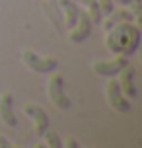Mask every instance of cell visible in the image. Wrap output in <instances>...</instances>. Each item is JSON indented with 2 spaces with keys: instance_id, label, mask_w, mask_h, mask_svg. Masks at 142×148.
<instances>
[{
  "instance_id": "1",
  "label": "cell",
  "mask_w": 142,
  "mask_h": 148,
  "mask_svg": "<svg viewBox=\"0 0 142 148\" xmlns=\"http://www.w3.org/2000/svg\"><path fill=\"white\" fill-rule=\"evenodd\" d=\"M105 45L115 55L130 57L132 53L138 51V45H140V29H138V25H134L132 22L117 23L115 27H111L107 31Z\"/></svg>"
},
{
  "instance_id": "2",
  "label": "cell",
  "mask_w": 142,
  "mask_h": 148,
  "mask_svg": "<svg viewBox=\"0 0 142 148\" xmlns=\"http://www.w3.org/2000/svg\"><path fill=\"white\" fill-rule=\"evenodd\" d=\"M22 60L29 70L39 72V74H49L53 70H57V66H59V59H55V57H41V55H37L33 51H23Z\"/></svg>"
},
{
  "instance_id": "3",
  "label": "cell",
  "mask_w": 142,
  "mask_h": 148,
  "mask_svg": "<svg viewBox=\"0 0 142 148\" xmlns=\"http://www.w3.org/2000/svg\"><path fill=\"white\" fill-rule=\"evenodd\" d=\"M107 101L111 105L115 111H119V113H128L130 111V99H128L125 94H123V90L119 86V80H109L107 84Z\"/></svg>"
},
{
  "instance_id": "4",
  "label": "cell",
  "mask_w": 142,
  "mask_h": 148,
  "mask_svg": "<svg viewBox=\"0 0 142 148\" xmlns=\"http://www.w3.org/2000/svg\"><path fill=\"white\" fill-rule=\"evenodd\" d=\"M49 97L53 99V103L57 105L59 109H70L72 107V101H70V97L66 96V92H64V78L57 74V76H53L51 82H49Z\"/></svg>"
},
{
  "instance_id": "5",
  "label": "cell",
  "mask_w": 142,
  "mask_h": 148,
  "mask_svg": "<svg viewBox=\"0 0 142 148\" xmlns=\"http://www.w3.org/2000/svg\"><path fill=\"white\" fill-rule=\"evenodd\" d=\"M91 29H94V22H91V18L88 12H84L80 10V16H78V22L76 25L70 29V41L72 43H84L88 37L91 35Z\"/></svg>"
},
{
  "instance_id": "6",
  "label": "cell",
  "mask_w": 142,
  "mask_h": 148,
  "mask_svg": "<svg viewBox=\"0 0 142 148\" xmlns=\"http://www.w3.org/2000/svg\"><path fill=\"white\" fill-rule=\"evenodd\" d=\"M127 64H128V57L127 55H121V57H117L115 60H97V62H94V72H96L97 76H107V78H111V76H117Z\"/></svg>"
},
{
  "instance_id": "7",
  "label": "cell",
  "mask_w": 142,
  "mask_h": 148,
  "mask_svg": "<svg viewBox=\"0 0 142 148\" xmlns=\"http://www.w3.org/2000/svg\"><path fill=\"white\" fill-rule=\"evenodd\" d=\"M23 111H25V115L35 123V133H37L39 136H43L45 131L51 127V119L47 115V111L43 109L41 105H25Z\"/></svg>"
},
{
  "instance_id": "8",
  "label": "cell",
  "mask_w": 142,
  "mask_h": 148,
  "mask_svg": "<svg viewBox=\"0 0 142 148\" xmlns=\"http://www.w3.org/2000/svg\"><path fill=\"white\" fill-rule=\"evenodd\" d=\"M121 80H119V86L121 90H123V94L128 97V99H134L136 96H138V92H136V86H134V68L130 66V64H127V66L121 70Z\"/></svg>"
},
{
  "instance_id": "9",
  "label": "cell",
  "mask_w": 142,
  "mask_h": 148,
  "mask_svg": "<svg viewBox=\"0 0 142 148\" xmlns=\"http://www.w3.org/2000/svg\"><path fill=\"white\" fill-rule=\"evenodd\" d=\"M0 119L2 123H6L8 127H18V117H16L14 111V97L12 94H4L2 99H0Z\"/></svg>"
},
{
  "instance_id": "10",
  "label": "cell",
  "mask_w": 142,
  "mask_h": 148,
  "mask_svg": "<svg viewBox=\"0 0 142 148\" xmlns=\"http://www.w3.org/2000/svg\"><path fill=\"white\" fill-rule=\"evenodd\" d=\"M62 12H64V25L66 29H72L78 22V16H80V6L76 0H60L59 2Z\"/></svg>"
},
{
  "instance_id": "11",
  "label": "cell",
  "mask_w": 142,
  "mask_h": 148,
  "mask_svg": "<svg viewBox=\"0 0 142 148\" xmlns=\"http://www.w3.org/2000/svg\"><path fill=\"white\" fill-rule=\"evenodd\" d=\"M132 20H134V16L130 14V10H125V8H123V10H117V12H111V14L107 16V20H105V29L109 31L111 29V27H115V25H117V23H123V22H132Z\"/></svg>"
},
{
  "instance_id": "12",
  "label": "cell",
  "mask_w": 142,
  "mask_h": 148,
  "mask_svg": "<svg viewBox=\"0 0 142 148\" xmlns=\"http://www.w3.org/2000/svg\"><path fill=\"white\" fill-rule=\"evenodd\" d=\"M76 2H80L82 6H86V10H88V14H90L91 22L96 23H101L103 22V14H101V8H99V4H97V0H76Z\"/></svg>"
},
{
  "instance_id": "13",
  "label": "cell",
  "mask_w": 142,
  "mask_h": 148,
  "mask_svg": "<svg viewBox=\"0 0 142 148\" xmlns=\"http://www.w3.org/2000/svg\"><path fill=\"white\" fill-rule=\"evenodd\" d=\"M43 136L47 138V146L49 148H62V144H64V140L60 138V134L55 133V131H51V129H47Z\"/></svg>"
},
{
  "instance_id": "14",
  "label": "cell",
  "mask_w": 142,
  "mask_h": 148,
  "mask_svg": "<svg viewBox=\"0 0 142 148\" xmlns=\"http://www.w3.org/2000/svg\"><path fill=\"white\" fill-rule=\"evenodd\" d=\"M97 4H99V8H101L103 18L111 14V12H113V6H115V2H113V0H97Z\"/></svg>"
},
{
  "instance_id": "15",
  "label": "cell",
  "mask_w": 142,
  "mask_h": 148,
  "mask_svg": "<svg viewBox=\"0 0 142 148\" xmlns=\"http://www.w3.org/2000/svg\"><path fill=\"white\" fill-rule=\"evenodd\" d=\"M62 146H66V148H76V146H80V144H78V140H74V138H68L66 144H62Z\"/></svg>"
},
{
  "instance_id": "16",
  "label": "cell",
  "mask_w": 142,
  "mask_h": 148,
  "mask_svg": "<svg viewBox=\"0 0 142 148\" xmlns=\"http://www.w3.org/2000/svg\"><path fill=\"white\" fill-rule=\"evenodd\" d=\"M113 2H119L121 6H128V4H130L132 0H113Z\"/></svg>"
},
{
  "instance_id": "17",
  "label": "cell",
  "mask_w": 142,
  "mask_h": 148,
  "mask_svg": "<svg viewBox=\"0 0 142 148\" xmlns=\"http://www.w3.org/2000/svg\"><path fill=\"white\" fill-rule=\"evenodd\" d=\"M0 146H10V144L4 140V136H0Z\"/></svg>"
},
{
  "instance_id": "18",
  "label": "cell",
  "mask_w": 142,
  "mask_h": 148,
  "mask_svg": "<svg viewBox=\"0 0 142 148\" xmlns=\"http://www.w3.org/2000/svg\"><path fill=\"white\" fill-rule=\"evenodd\" d=\"M49 2H53V0H49Z\"/></svg>"
}]
</instances>
